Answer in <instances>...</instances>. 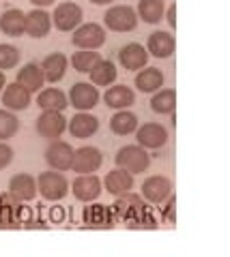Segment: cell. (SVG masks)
Segmentation results:
<instances>
[{"label": "cell", "instance_id": "8fae6325", "mask_svg": "<svg viewBox=\"0 0 230 257\" xmlns=\"http://www.w3.org/2000/svg\"><path fill=\"white\" fill-rule=\"evenodd\" d=\"M82 221L91 229H112L116 225V216L112 212V208H108L104 204H93L84 208Z\"/></svg>", "mask_w": 230, "mask_h": 257}, {"label": "cell", "instance_id": "8d00e7d4", "mask_svg": "<svg viewBox=\"0 0 230 257\" xmlns=\"http://www.w3.org/2000/svg\"><path fill=\"white\" fill-rule=\"evenodd\" d=\"M162 219L166 223H174V221H177V199L172 197V193L168 195V199H166V206L162 208Z\"/></svg>", "mask_w": 230, "mask_h": 257}, {"label": "cell", "instance_id": "7c38bea8", "mask_svg": "<svg viewBox=\"0 0 230 257\" xmlns=\"http://www.w3.org/2000/svg\"><path fill=\"white\" fill-rule=\"evenodd\" d=\"M101 163H104V155H101L99 148L95 146H82L73 152V163H71V170L78 174H93L97 172Z\"/></svg>", "mask_w": 230, "mask_h": 257}, {"label": "cell", "instance_id": "484cf974", "mask_svg": "<svg viewBox=\"0 0 230 257\" xmlns=\"http://www.w3.org/2000/svg\"><path fill=\"white\" fill-rule=\"evenodd\" d=\"M37 105L43 111H62L69 105V99L58 88H45L37 96Z\"/></svg>", "mask_w": 230, "mask_h": 257}, {"label": "cell", "instance_id": "2e32d148", "mask_svg": "<svg viewBox=\"0 0 230 257\" xmlns=\"http://www.w3.org/2000/svg\"><path fill=\"white\" fill-rule=\"evenodd\" d=\"M118 60H121L123 69H127V71H140V69L146 67L148 52L140 43H129V45L121 47V52H118Z\"/></svg>", "mask_w": 230, "mask_h": 257}, {"label": "cell", "instance_id": "4fadbf2b", "mask_svg": "<svg viewBox=\"0 0 230 257\" xmlns=\"http://www.w3.org/2000/svg\"><path fill=\"white\" fill-rule=\"evenodd\" d=\"M101 189H104V182H101L95 174H80L71 184V191H73L75 199H80L84 204L95 202L101 195Z\"/></svg>", "mask_w": 230, "mask_h": 257}, {"label": "cell", "instance_id": "cb8c5ba5", "mask_svg": "<svg viewBox=\"0 0 230 257\" xmlns=\"http://www.w3.org/2000/svg\"><path fill=\"white\" fill-rule=\"evenodd\" d=\"M104 187L108 193H112V195H123V193L133 189V174L118 167V170L110 172L104 178Z\"/></svg>", "mask_w": 230, "mask_h": 257}, {"label": "cell", "instance_id": "4316f807", "mask_svg": "<svg viewBox=\"0 0 230 257\" xmlns=\"http://www.w3.org/2000/svg\"><path fill=\"white\" fill-rule=\"evenodd\" d=\"M24 24H26V15L20 9H9L0 15V30L9 37L24 35Z\"/></svg>", "mask_w": 230, "mask_h": 257}, {"label": "cell", "instance_id": "44dd1931", "mask_svg": "<svg viewBox=\"0 0 230 257\" xmlns=\"http://www.w3.org/2000/svg\"><path fill=\"white\" fill-rule=\"evenodd\" d=\"M3 103L7 105V109H15V111L28 109V105H30V92L26 90V88H22L18 82H15V84H7L3 88Z\"/></svg>", "mask_w": 230, "mask_h": 257}, {"label": "cell", "instance_id": "f1b7e54d", "mask_svg": "<svg viewBox=\"0 0 230 257\" xmlns=\"http://www.w3.org/2000/svg\"><path fill=\"white\" fill-rule=\"evenodd\" d=\"M91 73V84H95V86H110L116 79V75H118V71H116V67L110 60H104L101 58L95 67L89 71Z\"/></svg>", "mask_w": 230, "mask_h": 257}, {"label": "cell", "instance_id": "ffe728a7", "mask_svg": "<svg viewBox=\"0 0 230 257\" xmlns=\"http://www.w3.org/2000/svg\"><path fill=\"white\" fill-rule=\"evenodd\" d=\"M97 128H99V120L91 114H86V111H80V114H75L69 120V133L73 135L75 140L93 138V135L97 133Z\"/></svg>", "mask_w": 230, "mask_h": 257}, {"label": "cell", "instance_id": "5bb4252c", "mask_svg": "<svg viewBox=\"0 0 230 257\" xmlns=\"http://www.w3.org/2000/svg\"><path fill=\"white\" fill-rule=\"evenodd\" d=\"M172 193V182L166 176H150L142 182V197L150 204H164Z\"/></svg>", "mask_w": 230, "mask_h": 257}, {"label": "cell", "instance_id": "603a6c76", "mask_svg": "<svg viewBox=\"0 0 230 257\" xmlns=\"http://www.w3.org/2000/svg\"><path fill=\"white\" fill-rule=\"evenodd\" d=\"M9 191L22 202H33L37 197V180L30 174H15L9 180Z\"/></svg>", "mask_w": 230, "mask_h": 257}, {"label": "cell", "instance_id": "30bf717a", "mask_svg": "<svg viewBox=\"0 0 230 257\" xmlns=\"http://www.w3.org/2000/svg\"><path fill=\"white\" fill-rule=\"evenodd\" d=\"M73 152L75 150L71 148V144L54 140L45 150V161H47V165H50L52 170L67 172V170H71V163H73Z\"/></svg>", "mask_w": 230, "mask_h": 257}, {"label": "cell", "instance_id": "7bdbcfd3", "mask_svg": "<svg viewBox=\"0 0 230 257\" xmlns=\"http://www.w3.org/2000/svg\"><path fill=\"white\" fill-rule=\"evenodd\" d=\"M52 214H54V219H58V221H60V219H62V212H60V210H54V212H52Z\"/></svg>", "mask_w": 230, "mask_h": 257}, {"label": "cell", "instance_id": "d6986e66", "mask_svg": "<svg viewBox=\"0 0 230 257\" xmlns=\"http://www.w3.org/2000/svg\"><path fill=\"white\" fill-rule=\"evenodd\" d=\"M39 67H41V73H43L45 82L56 84V82H60V79L65 77V73H67V58H65V54L54 52V54H50V56H45L43 62L39 64Z\"/></svg>", "mask_w": 230, "mask_h": 257}, {"label": "cell", "instance_id": "d4e9b609", "mask_svg": "<svg viewBox=\"0 0 230 257\" xmlns=\"http://www.w3.org/2000/svg\"><path fill=\"white\" fill-rule=\"evenodd\" d=\"M43 73H41V67L35 62H28V64H24V67L18 71V84L22 88H26L28 92H37V90H41V86H43Z\"/></svg>", "mask_w": 230, "mask_h": 257}, {"label": "cell", "instance_id": "e575fe53", "mask_svg": "<svg viewBox=\"0 0 230 257\" xmlns=\"http://www.w3.org/2000/svg\"><path fill=\"white\" fill-rule=\"evenodd\" d=\"M20 62V50L15 45H0V71H9L15 69Z\"/></svg>", "mask_w": 230, "mask_h": 257}, {"label": "cell", "instance_id": "7402d4cb", "mask_svg": "<svg viewBox=\"0 0 230 257\" xmlns=\"http://www.w3.org/2000/svg\"><path fill=\"white\" fill-rule=\"evenodd\" d=\"M104 101L108 107H114V109H125L136 103V94L127 84H118V86H112L108 88L106 94H104Z\"/></svg>", "mask_w": 230, "mask_h": 257}, {"label": "cell", "instance_id": "52a82bcc", "mask_svg": "<svg viewBox=\"0 0 230 257\" xmlns=\"http://www.w3.org/2000/svg\"><path fill=\"white\" fill-rule=\"evenodd\" d=\"M82 7L75 3H60L52 13V24L62 32H71L82 24Z\"/></svg>", "mask_w": 230, "mask_h": 257}, {"label": "cell", "instance_id": "60d3db41", "mask_svg": "<svg viewBox=\"0 0 230 257\" xmlns=\"http://www.w3.org/2000/svg\"><path fill=\"white\" fill-rule=\"evenodd\" d=\"M7 86V77H5V73L0 71V92H3V88Z\"/></svg>", "mask_w": 230, "mask_h": 257}, {"label": "cell", "instance_id": "e0dca14e", "mask_svg": "<svg viewBox=\"0 0 230 257\" xmlns=\"http://www.w3.org/2000/svg\"><path fill=\"white\" fill-rule=\"evenodd\" d=\"M174 37L170 32H164V30H157V32H150L148 41H146V52L155 58H170L174 54Z\"/></svg>", "mask_w": 230, "mask_h": 257}, {"label": "cell", "instance_id": "277c9868", "mask_svg": "<svg viewBox=\"0 0 230 257\" xmlns=\"http://www.w3.org/2000/svg\"><path fill=\"white\" fill-rule=\"evenodd\" d=\"M144 210H146L144 199H142L140 195H136V193H131V191L123 193V195H116V202L112 206V212L116 216V221H125V223L133 221Z\"/></svg>", "mask_w": 230, "mask_h": 257}, {"label": "cell", "instance_id": "7a4b0ae2", "mask_svg": "<svg viewBox=\"0 0 230 257\" xmlns=\"http://www.w3.org/2000/svg\"><path fill=\"white\" fill-rule=\"evenodd\" d=\"M116 165L129 174H142V172L148 170L150 155L146 152V148L140 146V144L138 146H123L116 152Z\"/></svg>", "mask_w": 230, "mask_h": 257}, {"label": "cell", "instance_id": "ac0fdd59", "mask_svg": "<svg viewBox=\"0 0 230 257\" xmlns=\"http://www.w3.org/2000/svg\"><path fill=\"white\" fill-rule=\"evenodd\" d=\"M52 28V15L45 13L43 9H35L26 15V24H24V32L33 39H43Z\"/></svg>", "mask_w": 230, "mask_h": 257}, {"label": "cell", "instance_id": "836d02e7", "mask_svg": "<svg viewBox=\"0 0 230 257\" xmlns=\"http://www.w3.org/2000/svg\"><path fill=\"white\" fill-rule=\"evenodd\" d=\"M20 128V120L15 114H11V111L7 109H0V142H7L11 140L15 133H18Z\"/></svg>", "mask_w": 230, "mask_h": 257}, {"label": "cell", "instance_id": "8992f818", "mask_svg": "<svg viewBox=\"0 0 230 257\" xmlns=\"http://www.w3.org/2000/svg\"><path fill=\"white\" fill-rule=\"evenodd\" d=\"M75 47L80 50H99L101 45L106 43V30L99 26V24H80L75 28L73 37H71Z\"/></svg>", "mask_w": 230, "mask_h": 257}, {"label": "cell", "instance_id": "4dcf8cb0", "mask_svg": "<svg viewBox=\"0 0 230 257\" xmlns=\"http://www.w3.org/2000/svg\"><path fill=\"white\" fill-rule=\"evenodd\" d=\"M150 107H153L155 114H174L177 109V92L172 88H166V90L155 92V96L150 99Z\"/></svg>", "mask_w": 230, "mask_h": 257}, {"label": "cell", "instance_id": "9c48e42d", "mask_svg": "<svg viewBox=\"0 0 230 257\" xmlns=\"http://www.w3.org/2000/svg\"><path fill=\"white\" fill-rule=\"evenodd\" d=\"M67 128V118L62 116V111H43L41 116L37 118V133L41 135L43 140H58Z\"/></svg>", "mask_w": 230, "mask_h": 257}, {"label": "cell", "instance_id": "9a60e30c", "mask_svg": "<svg viewBox=\"0 0 230 257\" xmlns=\"http://www.w3.org/2000/svg\"><path fill=\"white\" fill-rule=\"evenodd\" d=\"M136 140L142 148H162L168 142V131L157 124V122H146L136 128Z\"/></svg>", "mask_w": 230, "mask_h": 257}, {"label": "cell", "instance_id": "74e56055", "mask_svg": "<svg viewBox=\"0 0 230 257\" xmlns=\"http://www.w3.org/2000/svg\"><path fill=\"white\" fill-rule=\"evenodd\" d=\"M11 161H13V148L0 142V170L9 167V165H11Z\"/></svg>", "mask_w": 230, "mask_h": 257}, {"label": "cell", "instance_id": "6da1fadb", "mask_svg": "<svg viewBox=\"0 0 230 257\" xmlns=\"http://www.w3.org/2000/svg\"><path fill=\"white\" fill-rule=\"evenodd\" d=\"M33 216H30L28 206L13 195L11 191L0 193V229H20L24 227Z\"/></svg>", "mask_w": 230, "mask_h": 257}, {"label": "cell", "instance_id": "83f0119b", "mask_svg": "<svg viewBox=\"0 0 230 257\" xmlns=\"http://www.w3.org/2000/svg\"><path fill=\"white\" fill-rule=\"evenodd\" d=\"M136 86L142 92H157L164 86V73L155 67L140 69V73L136 75Z\"/></svg>", "mask_w": 230, "mask_h": 257}, {"label": "cell", "instance_id": "3957f363", "mask_svg": "<svg viewBox=\"0 0 230 257\" xmlns=\"http://www.w3.org/2000/svg\"><path fill=\"white\" fill-rule=\"evenodd\" d=\"M37 191H41V197L47 202H58L69 193V182L60 172H43L37 178Z\"/></svg>", "mask_w": 230, "mask_h": 257}, {"label": "cell", "instance_id": "5b68a950", "mask_svg": "<svg viewBox=\"0 0 230 257\" xmlns=\"http://www.w3.org/2000/svg\"><path fill=\"white\" fill-rule=\"evenodd\" d=\"M104 22H106V26L114 32H129L138 26V13L133 11L131 7L116 5L112 9L106 11Z\"/></svg>", "mask_w": 230, "mask_h": 257}, {"label": "cell", "instance_id": "b9f144b4", "mask_svg": "<svg viewBox=\"0 0 230 257\" xmlns=\"http://www.w3.org/2000/svg\"><path fill=\"white\" fill-rule=\"evenodd\" d=\"M91 3H95V5H110V3H114V0H91Z\"/></svg>", "mask_w": 230, "mask_h": 257}, {"label": "cell", "instance_id": "d6a6232c", "mask_svg": "<svg viewBox=\"0 0 230 257\" xmlns=\"http://www.w3.org/2000/svg\"><path fill=\"white\" fill-rule=\"evenodd\" d=\"M101 60L99 52L95 50H82V52H75L73 58H71V64H73L75 71H80V73H89V71L95 67Z\"/></svg>", "mask_w": 230, "mask_h": 257}, {"label": "cell", "instance_id": "f546056e", "mask_svg": "<svg viewBox=\"0 0 230 257\" xmlns=\"http://www.w3.org/2000/svg\"><path fill=\"white\" fill-rule=\"evenodd\" d=\"M166 13L164 0H140L138 3V18L146 24H160Z\"/></svg>", "mask_w": 230, "mask_h": 257}, {"label": "cell", "instance_id": "f35d334b", "mask_svg": "<svg viewBox=\"0 0 230 257\" xmlns=\"http://www.w3.org/2000/svg\"><path fill=\"white\" fill-rule=\"evenodd\" d=\"M166 15V20H168V24H170V28H174V26H177V7H170V9H168V13H164Z\"/></svg>", "mask_w": 230, "mask_h": 257}, {"label": "cell", "instance_id": "ab89813d", "mask_svg": "<svg viewBox=\"0 0 230 257\" xmlns=\"http://www.w3.org/2000/svg\"><path fill=\"white\" fill-rule=\"evenodd\" d=\"M35 7H50V5H54L56 0H30Z\"/></svg>", "mask_w": 230, "mask_h": 257}, {"label": "cell", "instance_id": "d590c367", "mask_svg": "<svg viewBox=\"0 0 230 257\" xmlns=\"http://www.w3.org/2000/svg\"><path fill=\"white\" fill-rule=\"evenodd\" d=\"M127 227L129 229H157V221L148 210H144L140 216H136L133 221L127 223Z\"/></svg>", "mask_w": 230, "mask_h": 257}, {"label": "cell", "instance_id": "ba28073f", "mask_svg": "<svg viewBox=\"0 0 230 257\" xmlns=\"http://www.w3.org/2000/svg\"><path fill=\"white\" fill-rule=\"evenodd\" d=\"M99 103V90L95 84L89 82H78L69 90V105H73L80 111H89Z\"/></svg>", "mask_w": 230, "mask_h": 257}, {"label": "cell", "instance_id": "1f68e13d", "mask_svg": "<svg viewBox=\"0 0 230 257\" xmlns=\"http://www.w3.org/2000/svg\"><path fill=\"white\" fill-rule=\"evenodd\" d=\"M110 128H112V133L116 135H129L138 128V116L131 114V111H116L110 120Z\"/></svg>", "mask_w": 230, "mask_h": 257}]
</instances>
